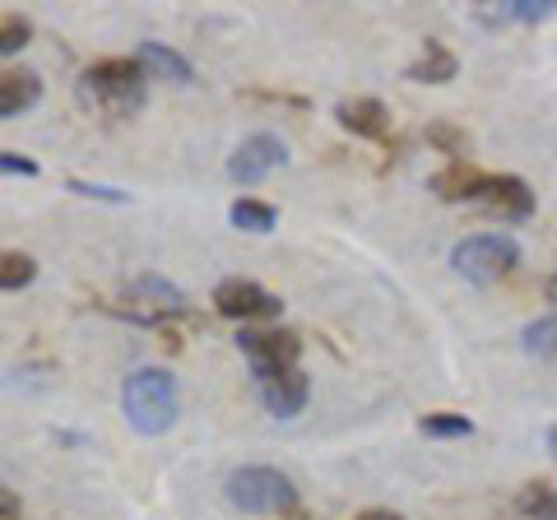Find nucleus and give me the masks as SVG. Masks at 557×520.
I'll use <instances>...</instances> for the list:
<instances>
[{
    "label": "nucleus",
    "instance_id": "obj_7",
    "mask_svg": "<svg viewBox=\"0 0 557 520\" xmlns=\"http://www.w3.org/2000/svg\"><path fill=\"white\" fill-rule=\"evenodd\" d=\"M288 163V145L278 140V135H247L237 149H233V159H228V177L237 186H256V182H265L270 172H278Z\"/></svg>",
    "mask_w": 557,
    "mask_h": 520
},
{
    "label": "nucleus",
    "instance_id": "obj_27",
    "mask_svg": "<svg viewBox=\"0 0 557 520\" xmlns=\"http://www.w3.org/2000/svg\"><path fill=\"white\" fill-rule=\"evenodd\" d=\"M548 450H553V460H557V428L548 432Z\"/></svg>",
    "mask_w": 557,
    "mask_h": 520
},
{
    "label": "nucleus",
    "instance_id": "obj_21",
    "mask_svg": "<svg viewBox=\"0 0 557 520\" xmlns=\"http://www.w3.org/2000/svg\"><path fill=\"white\" fill-rule=\"evenodd\" d=\"M33 38V24L24 14H0V57H14V51H24Z\"/></svg>",
    "mask_w": 557,
    "mask_h": 520
},
{
    "label": "nucleus",
    "instance_id": "obj_9",
    "mask_svg": "<svg viewBox=\"0 0 557 520\" xmlns=\"http://www.w3.org/2000/svg\"><path fill=\"white\" fill-rule=\"evenodd\" d=\"M131 317L135 321H163L172 317V311H186V298H182V288L177 284H168V280H135L131 284Z\"/></svg>",
    "mask_w": 557,
    "mask_h": 520
},
{
    "label": "nucleus",
    "instance_id": "obj_24",
    "mask_svg": "<svg viewBox=\"0 0 557 520\" xmlns=\"http://www.w3.org/2000/svg\"><path fill=\"white\" fill-rule=\"evenodd\" d=\"M75 196H89V200H112V205H126V190L116 186H89V182H65Z\"/></svg>",
    "mask_w": 557,
    "mask_h": 520
},
{
    "label": "nucleus",
    "instance_id": "obj_20",
    "mask_svg": "<svg viewBox=\"0 0 557 520\" xmlns=\"http://www.w3.org/2000/svg\"><path fill=\"white\" fill-rule=\"evenodd\" d=\"M423 437H442V442H450V437H469V432H474V423L465 419V413H428L423 423Z\"/></svg>",
    "mask_w": 557,
    "mask_h": 520
},
{
    "label": "nucleus",
    "instance_id": "obj_6",
    "mask_svg": "<svg viewBox=\"0 0 557 520\" xmlns=\"http://www.w3.org/2000/svg\"><path fill=\"white\" fill-rule=\"evenodd\" d=\"M214 311L247 325V321H274L278 311H284V302H278L270 288H260L256 280H223L214 288Z\"/></svg>",
    "mask_w": 557,
    "mask_h": 520
},
{
    "label": "nucleus",
    "instance_id": "obj_26",
    "mask_svg": "<svg viewBox=\"0 0 557 520\" xmlns=\"http://www.w3.org/2000/svg\"><path fill=\"white\" fill-rule=\"evenodd\" d=\"M354 520H405V516H395V511H362V516H354Z\"/></svg>",
    "mask_w": 557,
    "mask_h": 520
},
{
    "label": "nucleus",
    "instance_id": "obj_4",
    "mask_svg": "<svg viewBox=\"0 0 557 520\" xmlns=\"http://www.w3.org/2000/svg\"><path fill=\"white\" fill-rule=\"evenodd\" d=\"M450 265L474 284H497L520 265V242L511 233H474V237L456 242Z\"/></svg>",
    "mask_w": 557,
    "mask_h": 520
},
{
    "label": "nucleus",
    "instance_id": "obj_23",
    "mask_svg": "<svg viewBox=\"0 0 557 520\" xmlns=\"http://www.w3.org/2000/svg\"><path fill=\"white\" fill-rule=\"evenodd\" d=\"M0 177H38V163L24 153H0Z\"/></svg>",
    "mask_w": 557,
    "mask_h": 520
},
{
    "label": "nucleus",
    "instance_id": "obj_5",
    "mask_svg": "<svg viewBox=\"0 0 557 520\" xmlns=\"http://www.w3.org/2000/svg\"><path fill=\"white\" fill-rule=\"evenodd\" d=\"M237 349H242V358L251 362L256 381H270L278 372L298 368L302 339L293 331H251V325H242V331H237Z\"/></svg>",
    "mask_w": 557,
    "mask_h": 520
},
{
    "label": "nucleus",
    "instance_id": "obj_16",
    "mask_svg": "<svg viewBox=\"0 0 557 520\" xmlns=\"http://www.w3.org/2000/svg\"><path fill=\"white\" fill-rule=\"evenodd\" d=\"M520 344H525L530 358H544V362H557V311H548V317H539L525 325V335H520Z\"/></svg>",
    "mask_w": 557,
    "mask_h": 520
},
{
    "label": "nucleus",
    "instance_id": "obj_25",
    "mask_svg": "<svg viewBox=\"0 0 557 520\" xmlns=\"http://www.w3.org/2000/svg\"><path fill=\"white\" fill-rule=\"evenodd\" d=\"M502 14H511V20H525L530 24V20H544V14H553V5H544V0H511Z\"/></svg>",
    "mask_w": 557,
    "mask_h": 520
},
{
    "label": "nucleus",
    "instance_id": "obj_14",
    "mask_svg": "<svg viewBox=\"0 0 557 520\" xmlns=\"http://www.w3.org/2000/svg\"><path fill=\"white\" fill-rule=\"evenodd\" d=\"M483 186H487V172H479L474 163H465V159L442 168L437 177H432V190H437L442 200H479Z\"/></svg>",
    "mask_w": 557,
    "mask_h": 520
},
{
    "label": "nucleus",
    "instance_id": "obj_18",
    "mask_svg": "<svg viewBox=\"0 0 557 520\" xmlns=\"http://www.w3.org/2000/svg\"><path fill=\"white\" fill-rule=\"evenodd\" d=\"M228 219H233V228H242V233H270L278 223L274 205H265V200H233Z\"/></svg>",
    "mask_w": 557,
    "mask_h": 520
},
{
    "label": "nucleus",
    "instance_id": "obj_3",
    "mask_svg": "<svg viewBox=\"0 0 557 520\" xmlns=\"http://www.w3.org/2000/svg\"><path fill=\"white\" fill-rule=\"evenodd\" d=\"M223 497L247 516H284L298 507L293 479L270 470V465H242V470H233L228 483H223Z\"/></svg>",
    "mask_w": 557,
    "mask_h": 520
},
{
    "label": "nucleus",
    "instance_id": "obj_22",
    "mask_svg": "<svg viewBox=\"0 0 557 520\" xmlns=\"http://www.w3.org/2000/svg\"><path fill=\"white\" fill-rule=\"evenodd\" d=\"M428 140L432 145H442L446 153H456V163H460V153H465V135L456 126H428Z\"/></svg>",
    "mask_w": 557,
    "mask_h": 520
},
{
    "label": "nucleus",
    "instance_id": "obj_15",
    "mask_svg": "<svg viewBox=\"0 0 557 520\" xmlns=\"http://www.w3.org/2000/svg\"><path fill=\"white\" fill-rule=\"evenodd\" d=\"M409 79H418V84H446V79H456V57L442 47V42H423V57H418L409 71H405Z\"/></svg>",
    "mask_w": 557,
    "mask_h": 520
},
{
    "label": "nucleus",
    "instance_id": "obj_17",
    "mask_svg": "<svg viewBox=\"0 0 557 520\" xmlns=\"http://www.w3.org/2000/svg\"><path fill=\"white\" fill-rule=\"evenodd\" d=\"M516 511L525 520H557V488H548V483H525V488L516 493Z\"/></svg>",
    "mask_w": 557,
    "mask_h": 520
},
{
    "label": "nucleus",
    "instance_id": "obj_19",
    "mask_svg": "<svg viewBox=\"0 0 557 520\" xmlns=\"http://www.w3.org/2000/svg\"><path fill=\"white\" fill-rule=\"evenodd\" d=\"M33 280H38V260L24 251H0V293L28 288Z\"/></svg>",
    "mask_w": 557,
    "mask_h": 520
},
{
    "label": "nucleus",
    "instance_id": "obj_1",
    "mask_svg": "<svg viewBox=\"0 0 557 520\" xmlns=\"http://www.w3.org/2000/svg\"><path fill=\"white\" fill-rule=\"evenodd\" d=\"M121 413L139 437H163L177 423V376L163 368H135L121 386Z\"/></svg>",
    "mask_w": 557,
    "mask_h": 520
},
{
    "label": "nucleus",
    "instance_id": "obj_12",
    "mask_svg": "<svg viewBox=\"0 0 557 520\" xmlns=\"http://www.w3.org/2000/svg\"><path fill=\"white\" fill-rule=\"evenodd\" d=\"M38 98H42V79L38 75L14 71V65H0V121L38 108Z\"/></svg>",
    "mask_w": 557,
    "mask_h": 520
},
{
    "label": "nucleus",
    "instance_id": "obj_13",
    "mask_svg": "<svg viewBox=\"0 0 557 520\" xmlns=\"http://www.w3.org/2000/svg\"><path fill=\"white\" fill-rule=\"evenodd\" d=\"M135 61L145 65L149 75H159V79H168V84H196V71H190V61L182 57V51H172V47H163V42H139V51H135Z\"/></svg>",
    "mask_w": 557,
    "mask_h": 520
},
{
    "label": "nucleus",
    "instance_id": "obj_2",
    "mask_svg": "<svg viewBox=\"0 0 557 520\" xmlns=\"http://www.w3.org/2000/svg\"><path fill=\"white\" fill-rule=\"evenodd\" d=\"M145 84H149V71L135 57H108V61H94L79 75V98L108 116H131L145 108Z\"/></svg>",
    "mask_w": 557,
    "mask_h": 520
},
{
    "label": "nucleus",
    "instance_id": "obj_11",
    "mask_svg": "<svg viewBox=\"0 0 557 520\" xmlns=\"http://www.w3.org/2000/svg\"><path fill=\"white\" fill-rule=\"evenodd\" d=\"M335 116L344 131L362 135V140H386V131H391V112L381 108L376 98H348L335 108Z\"/></svg>",
    "mask_w": 557,
    "mask_h": 520
},
{
    "label": "nucleus",
    "instance_id": "obj_10",
    "mask_svg": "<svg viewBox=\"0 0 557 520\" xmlns=\"http://www.w3.org/2000/svg\"><path fill=\"white\" fill-rule=\"evenodd\" d=\"M479 205H487L502 219H530L534 214V190L520 177H487Z\"/></svg>",
    "mask_w": 557,
    "mask_h": 520
},
{
    "label": "nucleus",
    "instance_id": "obj_8",
    "mask_svg": "<svg viewBox=\"0 0 557 520\" xmlns=\"http://www.w3.org/2000/svg\"><path fill=\"white\" fill-rule=\"evenodd\" d=\"M307 395H311V381L302 368H288L278 372L270 381H260V400H265V409L274 413V419H298V413L307 409Z\"/></svg>",
    "mask_w": 557,
    "mask_h": 520
},
{
    "label": "nucleus",
    "instance_id": "obj_28",
    "mask_svg": "<svg viewBox=\"0 0 557 520\" xmlns=\"http://www.w3.org/2000/svg\"><path fill=\"white\" fill-rule=\"evenodd\" d=\"M553 293H557V274H553Z\"/></svg>",
    "mask_w": 557,
    "mask_h": 520
}]
</instances>
